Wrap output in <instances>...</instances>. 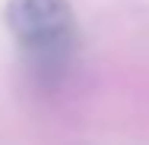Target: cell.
<instances>
[{
  "mask_svg": "<svg viewBox=\"0 0 149 145\" xmlns=\"http://www.w3.org/2000/svg\"><path fill=\"white\" fill-rule=\"evenodd\" d=\"M6 25L35 82L45 88L63 85L79 57V22L70 0H10Z\"/></svg>",
  "mask_w": 149,
  "mask_h": 145,
  "instance_id": "1",
  "label": "cell"
}]
</instances>
